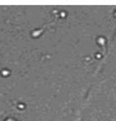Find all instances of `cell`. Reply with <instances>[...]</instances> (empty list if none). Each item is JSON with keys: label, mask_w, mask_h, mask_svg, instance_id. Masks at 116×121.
<instances>
[{"label": "cell", "mask_w": 116, "mask_h": 121, "mask_svg": "<svg viewBox=\"0 0 116 121\" xmlns=\"http://www.w3.org/2000/svg\"><path fill=\"white\" fill-rule=\"evenodd\" d=\"M4 121H16V120L14 119H13V118H8V119H6Z\"/></svg>", "instance_id": "obj_1"}]
</instances>
